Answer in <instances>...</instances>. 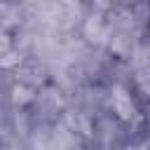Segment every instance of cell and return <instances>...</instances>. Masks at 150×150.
Wrapping results in <instances>:
<instances>
[{
  "mask_svg": "<svg viewBox=\"0 0 150 150\" xmlns=\"http://www.w3.org/2000/svg\"><path fill=\"white\" fill-rule=\"evenodd\" d=\"M82 33H84V38H87L89 42H94V45H103V42H108V38H110V26L105 23L103 14L96 12V14H91V16L84 21Z\"/></svg>",
  "mask_w": 150,
  "mask_h": 150,
  "instance_id": "2",
  "label": "cell"
},
{
  "mask_svg": "<svg viewBox=\"0 0 150 150\" xmlns=\"http://www.w3.org/2000/svg\"><path fill=\"white\" fill-rule=\"evenodd\" d=\"M110 103H112V110H115V115H117L120 120H124V122H129V120L136 115L134 98H131L129 89H127V87H122V84H115V87H112Z\"/></svg>",
  "mask_w": 150,
  "mask_h": 150,
  "instance_id": "1",
  "label": "cell"
},
{
  "mask_svg": "<svg viewBox=\"0 0 150 150\" xmlns=\"http://www.w3.org/2000/svg\"><path fill=\"white\" fill-rule=\"evenodd\" d=\"M134 61H136V66L150 68V45H141V47L134 52Z\"/></svg>",
  "mask_w": 150,
  "mask_h": 150,
  "instance_id": "4",
  "label": "cell"
},
{
  "mask_svg": "<svg viewBox=\"0 0 150 150\" xmlns=\"http://www.w3.org/2000/svg\"><path fill=\"white\" fill-rule=\"evenodd\" d=\"M91 2H94L96 7H101V9H103V7H108V5H112V0H91Z\"/></svg>",
  "mask_w": 150,
  "mask_h": 150,
  "instance_id": "5",
  "label": "cell"
},
{
  "mask_svg": "<svg viewBox=\"0 0 150 150\" xmlns=\"http://www.w3.org/2000/svg\"><path fill=\"white\" fill-rule=\"evenodd\" d=\"M66 150H77V148H66Z\"/></svg>",
  "mask_w": 150,
  "mask_h": 150,
  "instance_id": "6",
  "label": "cell"
},
{
  "mask_svg": "<svg viewBox=\"0 0 150 150\" xmlns=\"http://www.w3.org/2000/svg\"><path fill=\"white\" fill-rule=\"evenodd\" d=\"M66 145H68V136L56 131H45L40 138H35L38 150H66Z\"/></svg>",
  "mask_w": 150,
  "mask_h": 150,
  "instance_id": "3",
  "label": "cell"
}]
</instances>
